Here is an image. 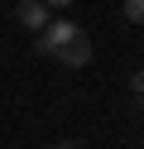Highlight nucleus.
I'll use <instances>...</instances> for the list:
<instances>
[{"label": "nucleus", "mask_w": 144, "mask_h": 149, "mask_svg": "<svg viewBox=\"0 0 144 149\" xmlns=\"http://www.w3.org/2000/svg\"><path fill=\"white\" fill-rule=\"evenodd\" d=\"M53 149H77V144H53Z\"/></svg>", "instance_id": "obj_6"}, {"label": "nucleus", "mask_w": 144, "mask_h": 149, "mask_svg": "<svg viewBox=\"0 0 144 149\" xmlns=\"http://www.w3.org/2000/svg\"><path fill=\"white\" fill-rule=\"evenodd\" d=\"M139 106H144V96H139Z\"/></svg>", "instance_id": "obj_7"}, {"label": "nucleus", "mask_w": 144, "mask_h": 149, "mask_svg": "<svg viewBox=\"0 0 144 149\" xmlns=\"http://www.w3.org/2000/svg\"><path fill=\"white\" fill-rule=\"evenodd\" d=\"M43 5H72V0H43Z\"/></svg>", "instance_id": "obj_5"}, {"label": "nucleus", "mask_w": 144, "mask_h": 149, "mask_svg": "<svg viewBox=\"0 0 144 149\" xmlns=\"http://www.w3.org/2000/svg\"><path fill=\"white\" fill-rule=\"evenodd\" d=\"M125 19H130V24H144V0H125Z\"/></svg>", "instance_id": "obj_3"}, {"label": "nucleus", "mask_w": 144, "mask_h": 149, "mask_svg": "<svg viewBox=\"0 0 144 149\" xmlns=\"http://www.w3.org/2000/svg\"><path fill=\"white\" fill-rule=\"evenodd\" d=\"M130 87H134V96H144V72H134V77H130Z\"/></svg>", "instance_id": "obj_4"}, {"label": "nucleus", "mask_w": 144, "mask_h": 149, "mask_svg": "<svg viewBox=\"0 0 144 149\" xmlns=\"http://www.w3.org/2000/svg\"><path fill=\"white\" fill-rule=\"evenodd\" d=\"M19 24H29V29H43V24H48V5H43V0H19Z\"/></svg>", "instance_id": "obj_2"}, {"label": "nucleus", "mask_w": 144, "mask_h": 149, "mask_svg": "<svg viewBox=\"0 0 144 149\" xmlns=\"http://www.w3.org/2000/svg\"><path fill=\"white\" fill-rule=\"evenodd\" d=\"M38 53L67 63V68H82V63L91 58V39H86L77 24L58 19V24H43V29H38Z\"/></svg>", "instance_id": "obj_1"}]
</instances>
